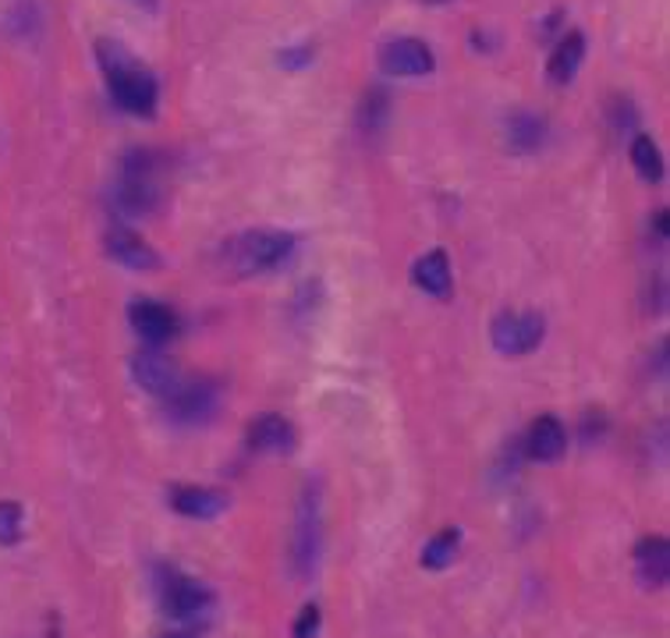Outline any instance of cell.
Here are the masks:
<instances>
[{"label": "cell", "instance_id": "obj_12", "mask_svg": "<svg viewBox=\"0 0 670 638\" xmlns=\"http://www.w3.org/2000/svg\"><path fill=\"white\" fill-rule=\"evenodd\" d=\"M171 508L185 518H199V522H210V518H221L231 508V497L216 486H174L171 493Z\"/></svg>", "mask_w": 670, "mask_h": 638}, {"label": "cell", "instance_id": "obj_28", "mask_svg": "<svg viewBox=\"0 0 670 638\" xmlns=\"http://www.w3.org/2000/svg\"><path fill=\"white\" fill-rule=\"evenodd\" d=\"M423 4H447V0H423Z\"/></svg>", "mask_w": 670, "mask_h": 638}, {"label": "cell", "instance_id": "obj_3", "mask_svg": "<svg viewBox=\"0 0 670 638\" xmlns=\"http://www.w3.org/2000/svg\"><path fill=\"white\" fill-rule=\"evenodd\" d=\"M298 238L291 231H274V227H256L242 231L238 238H231L224 245V259L238 277H259L270 274L277 266L291 259Z\"/></svg>", "mask_w": 670, "mask_h": 638}, {"label": "cell", "instance_id": "obj_27", "mask_svg": "<svg viewBox=\"0 0 670 638\" xmlns=\"http://www.w3.org/2000/svg\"><path fill=\"white\" fill-rule=\"evenodd\" d=\"M128 4H136V8H142V11H157L160 0H128Z\"/></svg>", "mask_w": 670, "mask_h": 638}, {"label": "cell", "instance_id": "obj_9", "mask_svg": "<svg viewBox=\"0 0 670 638\" xmlns=\"http://www.w3.org/2000/svg\"><path fill=\"white\" fill-rule=\"evenodd\" d=\"M128 323L146 344H153V348L174 341L178 330H181L178 312L171 306H163V301H157V298H136V301H131V306H128Z\"/></svg>", "mask_w": 670, "mask_h": 638}, {"label": "cell", "instance_id": "obj_8", "mask_svg": "<svg viewBox=\"0 0 670 638\" xmlns=\"http://www.w3.org/2000/svg\"><path fill=\"white\" fill-rule=\"evenodd\" d=\"M380 72L391 78H418L437 72V57H433L429 43L415 36H401L380 46Z\"/></svg>", "mask_w": 670, "mask_h": 638}, {"label": "cell", "instance_id": "obj_26", "mask_svg": "<svg viewBox=\"0 0 670 638\" xmlns=\"http://www.w3.org/2000/svg\"><path fill=\"white\" fill-rule=\"evenodd\" d=\"M203 635H206V625H192V620H185V628L167 631V635H160V638H203Z\"/></svg>", "mask_w": 670, "mask_h": 638}, {"label": "cell", "instance_id": "obj_21", "mask_svg": "<svg viewBox=\"0 0 670 638\" xmlns=\"http://www.w3.org/2000/svg\"><path fill=\"white\" fill-rule=\"evenodd\" d=\"M4 25H8L19 40H36L40 29H43V11H40L36 0H19V4L11 8V14H8Z\"/></svg>", "mask_w": 670, "mask_h": 638}, {"label": "cell", "instance_id": "obj_23", "mask_svg": "<svg viewBox=\"0 0 670 638\" xmlns=\"http://www.w3.org/2000/svg\"><path fill=\"white\" fill-rule=\"evenodd\" d=\"M22 522L25 511L19 500H0V546L22 543Z\"/></svg>", "mask_w": 670, "mask_h": 638}, {"label": "cell", "instance_id": "obj_6", "mask_svg": "<svg viewBox=\"0 0 670 638\" xmlns=\"http://www.w3.org/2000/svg\"><path fill=\"white\" fill-rule=\"evenodd\" d=\"M163 401H167L163 415L171 418L174 426H203L216 415V408H221V383L210 376L178 383V391Z\"/></svg>", "mask_w": 670, "mask_h": 638}, {"label": "cell", "instance_id": "obj_14", "mask_svg": "<svg viewBox=\"0 0 670 638\" xmlns=\"http://www.w3.org/2000/svg\"><path fill=\"white\" fill-rule=\"evenodd\" d=\"M295 444H298V433L291 426V418H284L277 412H266L248 426V447L259 450V455H291Z\"/></svg>", "mask_w": 670, "mask_h": 638}, {"label": "cell", "instance_id": "obj_16", "mask_svg": "<svg viewBox=\"0 0 670 638\" xmlns=\"http://www.w3.org/2000/svg\"><path fill=\"white\" fill-rule=\"evenodd\" d=\"M635 571H639V582L646 589H663L670 578V543L663 535H646L635 546Z\"/></svg>", "mask_w": 670, "mask_h": 638}, {"label": "cell", "instance_id": "obj_4", "mask_svg": "<svg viewBox=\"0 0 670 638\" xmlns=\"http://www.w3.org/2000/svg\"><path fill=\"white\" fill-rule=\"evenodd\" d=\"M323 557V482L309 479L301 486L295 535H291V571L295 578L309 582Z\"/></svg>", "mask_w": 670, "mask_h": 638}, {"label": "cell", "instance_id": "obj_1", "mask_svg": "<svg viewBox=\"0 0 670 638\" xmlns=\"http://www.w3.org/2000/svg\"><path fill=\"white\" fill-rule=\"evenodd\" d=\"M96 61L107 75L110 99L131 117H153L160 107V86L153 72H146L136 57L128 54L121 43L114 40H96Z\"/></svg>", "mask_w": 670, "mask_h": 638}, {"label": "cell", "instance_id": "obj_19", "mask_svg": "<svg viewBox=\"0 0 670 638\" xmlns=\"http://www.w3.org/2000/svg\"><path fill=\"white\" fill-rule=\"evenodd\" d=\"M391 121V96L387 89H370L362 96V107H359V128L362 136H380L383 128Z\"/></svg>", "mask_w": 670, "mask_h": 638}, {"label": "cell", "instance_id": "obj_15", "mask_svg": "<svg viewBox=\"0 0 670 638\" xmlns=\"http://www.w3.org/2000/svg\"><path fill=\"white\" fill-rule=\"evenodd\" d=\"M546 136H550V125H546L543 114L522 107L508 117V149L518 157L540 153V149L546 146Z\"/></svg>", "mask_w": 670, "mask_h": 638}, {"label": "cell", "instance_id": "obj_24", "mask_svg": "<svg viewBox=\"0 0 670 638\" xmlns=\"http://www.w3.org/2000/svg\"><path fill=\"white\" fill-rule=\"evenodd\" d=\"M320 625H323V614H320V607H316V603H309V607H301L291 635H295V638H316Z\"/></svg>", "mask_w": 670, "mask_h": 638}, {"label": "cell", "instance_id": "obj_20", "mask_svg": "<svg viewBox=\"0 0 670 638\" xmlns=\"http://www.w3.org/2000/svg\"><path fill=\"white\" fill-rule=\"evenodd\" d=\"M458 546H461V529H440L433 540L423 546V567H429V571H444V567H450V561L458 557Z\"/></svg>", "mask_w": 670, "mask_h": 638}, {"label": "cell", "instance_id": "obj_5", "mask_svg": "<svg viewBox=\"0 0 670 638\" xmlns=\"http://www.w3.org/2000/svg\"><path fill=\"white\" fill-rule=\"evenodd\" d=\"M213 589H206L203 582H195L189 575H181L174 567H160V607L167 617L174 620H195L206 617L213 610Z\"/></svg>", "mask_w": 670, "mask_h": 638}, {"label": "cell", "instance_id": "obj_25", "mask_svg": "<svg viewBox=\"0 0 670 638\" xmlns=\"http://www.w3.org/2000/svg\"><path fill=\"white\" fill-rule=\"evenodd\" d=\"M312 57H316L312 46H291L280 54V64L284 68H306V64H312Z\"/></svg>", "mask_w": 670, "mask_h": 638}, {"label": "cell", "instance_id": "obj_13", "mask_svg": "<svg viewBox=\"0 0 670 638\" xmlns=\"http://www.w3.org/2000/svg\"><path fill=\"white\" fill-rule=\"evenodd\" d=\"M131 380H136L139 387L146 394H153V397H171L178 391V383H181L174 362L163 359L160 351H139V355L131 359Z\"/></svg>", "mask_w": 670, "mask_h": 638}, {"label": "cell", "instance_id": "obj_7", "mask_svg": "<svg viewBox=\"0 0 670 638\" xmlns=\"http://www.w3.org/2000/svg\"><path fill=\"white\" fill-rule=\"evenodd\" d=\"M546 338V319L540 312H500L490 327V341L500 355H532Z\"/></svg>", "mask_w": 670, "mask_h": 638}, {"label": "cell", "instance_id": "obj_22", "mask_svg": "<svg viewBox=\"0 0 670 638\" xmlns=\"http://www.w3.org/2000/svg\"><path fill=\"white\" fill-rule=\"evenodd\" d=\"M631 163L646 181H660L663 178V157H660V146L652 142L649 136H635L631 142Z\"/></svg>", "mask_w": 670, "mask_h": 638}, {"label": "cell", "instance_id": "obj_17", "mask_svg": "<svg viewBox=\"0 0 670 638\" xmlns=\"http://www.w3.org/2000/svg\"><path fill=\"white\" fill-rule=\"evenodd\" d=\"M412 280H415V288L426 291L429 298H450V291H455V274H450L447 252L433 248V252H426L423 259H415Z\"/></svg>", "mask_w": 670, "mask_h": 638}, {"label": "cell", "instance_id": "obj_11", "mask_svg": "<svg viewBox=\"0 0 670 638\" xmlns=\"http://www.w3.org/2000/svg\"><path fill=\"white\" fill-rule=\"evenodd\" d=\"M104 245H107V256L114 263L128 266V270H160V252L131 227H110Z\"/></svg>", "mask_w": 670, "mask_h": 638}, {"label": "cell", "instance_id": "obj_2", "mask_svg": "<svg viewBox=\"0 0 670 638\" xmlns=\"http://www.w3.org/2000/svg\"><path fill=\"white\" fill-rule=\"evenodd\" d=\"M163 157L157 149H131L114 181V210L121 216H153L163 206Z\"/></svg>", "mask_w": 670, "mask_h": 638}, {"label": "cell", "instance_id": "obj_10", "mask_svg": "<svg viewBox=\"0 0 670 638\" xmlns=\"http://www.w3.org/2000/svg\"><path fill=\"white\" fill-rule=\"evenodd\" d=\"M522 447H525V455H529L532 461L554 465V461L564 458V450H567V429H564V423H561L557 415L546 412V415H540V418H532V426H529V433H525Z\"/></svg>", "mask_w": 670, "mask_h": 638}, {"label": "cell", "instance_id": "obj_18", "mask_svg": "<svg viewBox=\"0 0 670 638\" xmlns=\"http://www.w3.org/2000/svg\"><path fill=\"white\" fill-rule=\"evenodd\" d=\"M582 57H585V36L582 32H567L554 54H550V64H546L550 82H554V86H567V82L575 78Z\"/></svg>", "mask_w": 670, "mask_h": 638}]
</instances>
